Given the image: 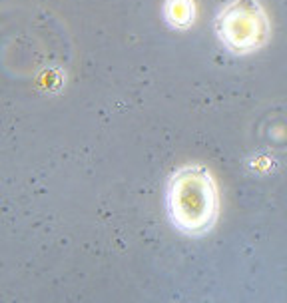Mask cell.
Here are the masks:
<instances>
[{
    "label": "cell",
    "mask_w": 287,
    "mask_h": 303,
    "mask_svg": "<svg viewBox=\"0 0 287 303\" xmlns=\"http://www.w3.org/2000/svg\"><path fill=\"white\" fill-rule=\"evenodd\" d=\"M168 212L172 224L188 235H202L215 224L217 192L214 178L202 166L178 170L168 186Z\"/></svg>",
    "instance_id": "6da1fadb"
},
{
    "label": "cell",
    "mask_w": 287,
    "mask_h": 303,
    "mask_svg": "<svg viewBox=\"0 0 287 303\" xmlns=\"http://www.w3.org/2000/svg\"><path fill=\"white\" fill-rule=\"evenodd\" d=\"M217 32L227 48L245 54L265 42L269 26L255 0H233L217 18Z\"/></svg>",
    "instance_id": "7a4b0ae2"
},
{
    "label": "cell",
    "mask_w": 287,
    "mask_h": 303,
    "mask_svg": "<svg viewBox=\"0 0 287 303\" xmlns=\"http://www.w3.org/2000/svg\"><path fill=\"white\" fill-rule=\"evenodd\" d=\"M166 16L174 26L186 28L194 20V4L192 0H168Z\"/></svg>",
    "instance_id": "3957f363"
}]
</instances>
